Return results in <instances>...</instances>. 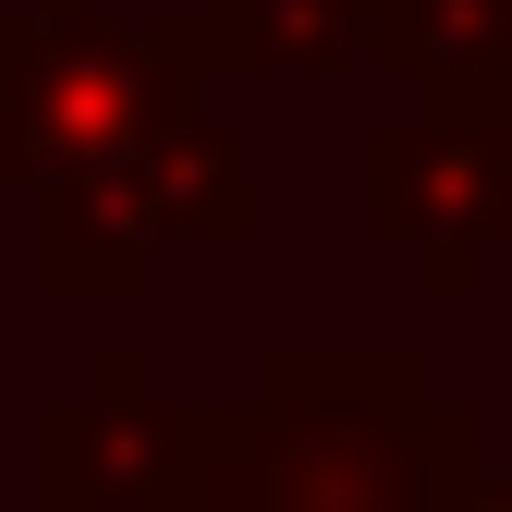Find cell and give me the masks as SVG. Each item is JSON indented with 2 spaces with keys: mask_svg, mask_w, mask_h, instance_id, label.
<instances>
[{
  "mask_svg": "<svg viewBox=\"0 0 512 512\" xmlns=\"http://www.w3.org/2000/svg\"><path fill=\"white\" fill-rule=\"evenodd\" d=\"M488 476V427L439 403L415 342H281L256 403H208L196 512H452Z\"/></svg>",
  "mask_w": 512,
  "mask_h": 512,
  "instance_id": "cell-1",
  "label": "cell"
},
{
  "mask_svg": "<svg viewBox=\"0 0 512 512\" xmlns=\"http://www.w3.org/2000/svg\"><path fill=\"white\" fill-rule=\"evenodd\" d=\"M208 110V74L183 25H122L98 0H25L0 13V183H86L110 159L159 147Z\"/></svg>",
  "mask_w": 512,
  "mask_h": 512,
  "instance_id": "cell-2",
  "label": "cell"
},
{
  "mask_svg": "<svg viewBox=\"0 0 512 512\" xmlns=\"http://www.w3.org/2000/svg\"><path fill=\"white\" fill-rule=\"evenodd\" d=\"M256 232H269V183L232 147V122L196 110L86 183H37V293H147L171 244H256Z\"/></svg>",
  "mask_w": 512,
  "mask_h": 512,
  "instance_id": "cell-3",
  "label": "cell"
},
{
  "mask_svg": "<svg viewBox=\"0 0 512 512\" xmlns=\"http://www.w3.org/2000/svg\"><path fill=\"white\" fill-rule=\"evenodd\" d=\"M366 232L415 256L427 293H476L488 256L512 244V110L500 98L391 110L366 135Z\"/></svg>",
  "mask_w": 512,
  "mask_h": 512,
  "instance_id": "cell-4",
  "label": "cell"
},
{
  "mask_svg": "<svg viewBox=\"0 0 512 512\" xmlns=\"http://www.w3.org/2000/svg\"><path fill=\"white\" fill-rule=\"evenodd\" d=\"M196 452H208V403H171L159 366L110 342L86 391L37 415L25 464H37V512H196Z\"/></svg>",
  "mask_w": 512,
  "mask_h": 512,
  "instance_id": "cell-5",
  "label": "cell"
},
{
  "mask_svg": "<svg viewBox=\"0 0 512 512\" xmlns=\"http://www.w3.org/2000/svg\"><path fill=\"white\" fill-rule=\"evenodd\" d=\"M171 25L196 74H305V86L366 74V0H196Z\"/></svg>",
  "mask_w": 512,
  "mask_h": 512,
  "instance_id": "cell-6",
  "label": "cell"
},
{
  "mask_svg": "<svg viewBox=\"0 0 512 512\" xmlns=\"http://www.w3.org/2000/svg\"><path fill=\"white\" fill-rule=\"evenodd\" d=\"M366 74H415L427 110H452L512 74V0H391L366 13Z\"/></svg>",
  "mask_w": 512,
  "mask_h": 512,
  "instance_id": "cell-7",
  "label": "cell"
},
{
  "mask_svg": "<svg viewBox=\"0 0 512 512\" xmlns=\"http://www.w3.org/2000/svg\"><path fill=\"white\" fill-rule=\"evenodd\" d=\"M452 512H512V476H500V464H488V476H476V488H464V500H452Z\"/></svg>",
  "mask_w": 512,
  "mask_h": 512,
  "instance_id": "cell-8",
  "label": "cell"
},
{
  "mask_svg": "<svg viewBox=\"0 0 512 512\" xmlns=\"http://www.w3.org/2000/svg\"><path fill=\"white\" fill-rule=\"evenodd\" d=\"M366 13H391V0H366Z\"/></svg>",
  "mask_w": 512,
  "mask_h": 512,
  "instance_id": "cell-9",
  "label": "cell"
}]
</instances>
